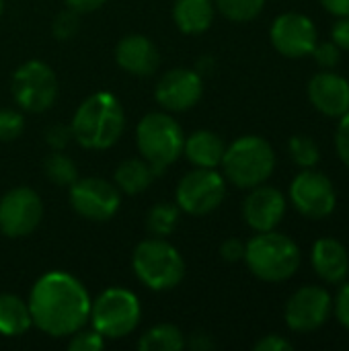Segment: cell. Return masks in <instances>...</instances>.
I'll return each instance as SVG.
<instances>
[{
    "label": "cell",
    "mask_w": 349,
    "mask_h": 351,
    "mask_svg": "<svg viewBox=\"0 0 349 351\" xmlns=\"http://www.w3.org/2000/svg\"><path fill=\"white\" fill-rule=\"evenodd\" d=\"M27 302L33 325L51 337L76 333L86 325L91 315V296L86 288L74 276L64 271L41 276Z\"/></svg>",
    "instance_id": "1"
},
{
    "label": "cell",
    "mask_w": 349,
    "mask_h": 351,
    "mask_svg": "<svg viewBox=\"0 0 349 351\" xmlns=\"http://www.w3.org/2000/svg\"><path fill=\"white\" fill-rule=\"evenodd\" d=\"M72 138L88 150L111 148L125 130V113L119 99L107 90L84 99L72 117Z\"/></svg>",
    "instance_id": "2"
},
{
    "label": "cell",
    "mask_w": 349,
    "mask_h": 351,
    "mask_svg": "<svg viewBox=\"0 0 349 351\" xmlns=\"http://www.w3.org/2000/svg\"><path fill=\"white\" fill-rule=\"evenodd\" d=\"M245 263L249 271L269 284L286 282L290 280L302 261L298 245L276 230L257 232L247 245H245Z\"/></svg>",
    "instance_id": "3"
},
{
    "label": "cell",
    "mask_w": 349,
    "mask_h": 351,
    "mask_svg": "<svg viewBox=\"0 0 349 351\" xmlns=\"http://www.w3.org/2000/svg\"><path fill=\"white\" fill-rule=\"evenodd\" d=\"M220 167L232 185L253 189L272 177L276 169V154L265 138L243 136L226 146Z\"/></svg>",
    "instance_id": "4"
},
{
    "label": "cell",
    "mask_w": 349,
    "mask_h": 351,
    "mask_svg": "<svg viewBox=\"0 0 349 351\" xmlns=\"http://www.w3.org/2000/svg\"><path fill=\"white\" fill-rule=\"evenodd\" d=\"M136 278L150 290H173L185 276V261L181 253L160 237L142 241L132 257Z\"/></svg>",
    "instance_id": "5"
},
{
    "label": "cell",
    "mask_w": 349,
    "mask_h": 351,
    "mask_svg": "<svg viewBox=\"0 0 349 351\" xmlns=\"http://www.w3.org/2000/svg\"><path fill=\"white\" fill-rule=\"evenodd\" d=\"M138 150L144 160L158 173L173 165L183 154L185 136L181 125L167 113H148L136 130Z\"/></svg>",
    "instance_id": "6"
},
{
    "label": "cell",
    "mask_w": 349,
    "mask_h": 351,
    "mask_svg": "<svg viewBox=\"0 0 349 351\" xmlns=\"http://www.w3.org/2000/svg\"><path fill=\"white\" fill-rule=\"evenodd\" d=\"M142 317L140 300L125 288H109L91 302V323L105 339H121L130 335Z\"/></svg>",
    "instance_id": "7"
},
{
    "label": "cell",
    "mask_w": 349,
    "mask_h": 351,
    "mask_svg": "<svg viewBox=\"0 0 349 351\" xmlns=\"http://www.w3.org/2000/svg\"><path fill=\"white\" fill-rule=\"evenodd\" d=\"M12 97L25 111H47L58 97V78L53 70L39 60L25 62L12 74Z\"/></svg>",
    "instance_id": "8"
},
{
    "label": "cell",
    "mask_w": 349,
    "mask_h": 351,
    "mask_svg": "<svg viewBox=\"0 0 349 351\" xmlns=\"http://www.w3.org/2000/svg\"><path fill=\"white\" fill-rule=\"evenodd\" d=\"M226 195V181L216 169L195 167L177 185V206L191 216L214 212Z\"/></svg>",
    "instance_id": "9"
},
{
    "label": "cell",
    "mask_w": 349,
    "mask_h": 351,
    "mask_svg": "<svg viewBox=\"0 0 349 351\" xmlns=\"http://www.w3.org/2000/svg\"><path fill=\"white\" fill-rule=\"evenodd\" d=\"M290 202L304 218L323 220L333 214L337 206V191L327 175L315 169H304L290 185Z\"/></svg>",
    "instance_id": "10"
},
{
    "label": "cell",
    "mask_w": 349,
    "mask_h": 351,
    "mask_svg": "<svg viewBox=\"0 0 349 351\" xmlns=\"http://www.w3.org/2000/svg\"><path fill=\"white\" fill-rule=\"evenodd\" d=\"M70 204L78 216L93 222H107L119 210V189L99 177L76 179L70 185Z\"/></svg>",
    "instance_id": "11"
},
{
    "label": "cell",
    "mask_w": 349,
    "mask_h": 351,
    "mask_svg": "<svg viewBox=\"0 0 349 351\" xmlns=\"http://www.w3.org/2000/svg\"><path fill=\"white\" fill-rule=\"evenodd\" d=\"M43 218L41 197L31 187H14L0 199V230L8 239L31 234Z\"/></svg>",
    "instance_id": "12"
},
{
    "label": "cell",
    "mask_w": 349,
    "mask_h": 351,
    "mask_svg": "<svg viewBox=\"0 0 349 351\" xmlns=\"http://www.w3.org/2000/svg\"><path fill=\"white\" fill-rule=\"evenodd\" d=\"M333 311L331 294L321 286H302L286 302V325L296 333H313L321 329Z\"/></svg>",
    "instance_id": "13"
},
{
    "label": "cell",
    "mask_w": 349,
    "mask_h": 351,
    "mask_svg": "<svg viewBox=\"0 0 349 351\" xmlns=\"http://www.w3.org/2000/svg\"><path fill=\"white\" fill-rule=\"evenodd\" d=\"M272 45L286 58L298 60L311 56L315 45L319 43V33L315 23L300 12H284L280 14L269 31Z\"/></svg>",
    "instance_id": "14"
},
{
    "label": "cell",
    "mask_w": 349,
    "mask_h": 351,
    "mask_svg": "<svg viewBox=\"0 0 349 351\" xmlns=\"http://www.w3.org/2000/svg\"><path fill=\"white\" fill-rule=\"evenodd\" d=\"M204 82L195 70L173 68L156 84V101L167 111H187L202 99Z\"/></svg>",
    "instance_id": "15"
},
{
    "label": "cell",
    "mask_w": 349,
    "mask_h": 351,
    "mask_svg": "<svg viewBox=\"0 0 349 351\" xmlns=\"http://www.w3.org/2000/svg\"><path fill=\"white\" fill-rule=\"evenodd\" d=\"M286 216V197L280 189L257 185L251 189L243 204V218L255 232L276 230Z\"/></svg>",
    "instance_id": "16"
},
{
    "label": "cell",
    "mask_w": 349,
    "mask_h": 351,
    "mask_svg": "<svg viewBox=\"0 0 349 351\" xmlns=\"http://www.w3.org/2000/svg\"><path fill=\"white\" fill-rule=\"evenodd\" d=\"M306 90L313 107L327 117H341L349 111V82L335 72H317Z\"/></svg>",
    "instance_id": "17"
},
{
    "label": "cell",
    "mask_w": 349,
    "mask_h": 351,
    "mask_svg": "<svg viewBox=\"0 0 349 351\" xmlns=\"http://www.w3.org/2000/svg\"><path fill=\"white\" fill-rule=\"evenodd\" d=\"M115 62L121 70L134 76H150L160 64L156 45L144 35H128L115 47Z\"/></svg>",
    "instance_id": "18"
},
{
    "label": "cell",
    "mask_w": 349,
    "mask_h": 351,
    "mask_svg": "<svg viewBox=\"0 0 349 351\" xmlns=\"http://www.w3.org/2000/svg\"><path fill=\"white\" fill-rule=\"evenodd\" d=\"M311 263L315 274L327 284H341L349 274V253L337 239H319L313 245Z\"/></svg>",
    "instance_id": "19"
},
{
    "label": "cell",
    "mask_w": 349,
    "mask_h": 351,
    "mask_svg": "<svg viewBox=\"0 0 349 351\" xmlns=\"http://www.w3.org/2000/svg\"><path fill=\"white\" fill-rule=\"evenodd\" d=\"M226 144L224 140L210 130H200L193 132L189 138H185L183 144V152L187 156V160L195 167H204V169H216L222 162Z\"/></svg>",
    "instance_id": "20"
},
{
    "label": "cell",
    "mask_w": 349,
    "mask_h": 351,
    "mask_svg": "<svg viewBox=\"0 0 349 351\" xmlns=\"http://www.w3.org/2000/svg\"><path fill=\"white\" fill-rule=\"evenodd\" d=\"M214 0H175L173 19L179 31L187 35H197L210 29L214 21Z\"/></svg>",
    "instance_id": "21"
},
{
    "label": "cell",
    "mask_w": 349,
    "mask_h": 351,
    "mask_svg": "<svg viewBox=\"0 0 349 351\" xmlns=\"http://www.w3.org/2000/svg\"><path fill=\"white\" fill-rule=\"evenodd\" d=\"M33 325L29 302L14 294H0V333L6 337H21Z\"/></svg>",
    "instance_id": "22"
},
{
    "label": "cell",
    "mask_w": 349,
    "mask_h": 351,
    "mask_svg": "<svg viewBox=\"0 0 349 351\" xmlns=\"http://www.w3.org/2000/svg\"><path fill=\"white\" fill-rule=\"evenodd\" d=\"M154 177H156V171L150 167L148 160L128 158L115 171V185L119 191H123L128 195H138L150 187Z\"/></svg>",
    "instance_id": "23"
},
{
    "label": "cell",
    "mask_w": 349,
    "mask_h": 351,
    "mask_svg": "<svg viewBox=\"0 0 349 351\" xmlns=\"http://www.w3.org/2000/svg\"><path fill=\"white\" fill-rule=\"evenodd\" d=\"M185 346L183 333L175 325H156L148 329L142 337L138 348L142 351H179Z\"/></svg>",
    "instance_id": "24"
},
{
    "label": "cell",
    "mask_w": 349,
    "mask_h": 351,
    "mask_svg": "<svg viewBox=\"0 0 349 351\" xmlns=\"http://www.w3.org/2000/svg\"><path fill=\"white\" fill-rule=\"evenodd\" d=\"M179 224V206H173V204H167V202H160L156 204L150 212H148V218H146V228L152 237H169Z\"/></svg>",
    "instance_id": "25"
},
{
    "label": "cell",
    "mask_w": 349,
    "mask_h": 351,
    "mask_svg": "<svg viewBox=\"0 0 349 351\" xmlns=\"http://www.w3.org/2000/svg\"><path fill=\"white\" fill-rule=\"evenodd\" d=\"M43 171L45 177L60 187H70L76 179H78V171L76 165L70 156H66L64 152H53L45 158L43 162Z\"/></svg>",
    "instance_id": "26"
},
{
    "label": "cell",
    "mask_w": 349,
    "mask_h": 351,
    "mask_svg": "<svg viewBox=\"0 0 349 351\" xmlns=\"http://www.w3.org/2000/svg\"><path fill=\"white\" fill-rule=\"evenodd\" d=\"M265 0H216V8L232 23H249L261 14Z\"/></svg>",
    "instance_id": "27"
},
{
    "label": "cell",
    "mask_w": 349,
    "mask_h": 351,
    "mask_svg": "<svg viewBox=\"0 0 349 351\" xmlns=\"http://www.w3.org/2000/svg\"><path fill=\"white\" fill-rule=\"evenodd\" d=\"M290 154H292V160L300 169H315L317 162L321 160V152H319L317 142L304 134H298L290 140Z\"/></svg>",
    "instance_id": "28"
},
{
    "label": "cell",
    "mask_w": 349,
    "mask_h": 351,
    "mask_svg": "<svg viewBox=\"0 0 349 351\" xmlns=\"http://www.w3.org/2000/svg\"><path fill=\"white\" fill-rule=\"evenodd\" d=\"M78 14H80V12H76V10H72V8L62 10V12L56 16L53 25H51V33H53L60 41L72 39V37L80 31V16H78Z\"/></svg>",
    "instance_id": "29"
},
{
    "label": "cell",
    "mask_w": 349,
    "mask_h": 351,
    "mask_svg": "<svg viewBox=\"0 0 349 351\" xmlns=\"http://www.w3.org/2000/svg\"><path fill=\"white\" fill-rule=\"evenodd\" d=\"M25 130V119L14 109H0V142L16 140Z\"/></svg>",
    "instance_id": "30"
},
{
    "label": "cell",
    "mask_w": 349,
    "mask_h": 351,
    "mask_svg": "<svg viewBox=\"0 0 349 351\" xmlns=\"http://www.w3.org/2000/svg\"><path fill=\"white\" fill-rule=\"evenodd\" d=\"M68 348L72 351H99L105 348V337L95 329L84 331V327H82L76 333H72Z\"/></svg>",
    "instance_id": "31"
},
{
    "label": "cell",
    "mask_w": 349,
    "mask_h": 351,
    "mask_svg": "<svg viewBox=\"0 0 349 351\" xmlns=\"http://www.w3.org/2000/svg\"><path fill=\"white\" fill-rule=\"evenodd\" d=\"M315 62L323 68V70H331L341 62V49L333 43V41H325V43H317L313 53Z\"/></svg>",
    "instance_id": "32"
},
{
    "label": "cell",
    "mask_w": 349,
    "mask_h": 351,
    "mask_svg": "<svg viewBox=\"0 0 349 351\" xmlns=\"http://www.w3.org/2000/svg\"><path fill=\"white\" fill-rule=\"evenodd\" d=\"M335 150L341 162L349 169V111L339 117V125L335 132Z\"/></svg>",
    "instance_id": "33"
},
{
    "label": "cell",
    "mask_w": 349,
    "mask_h": 351,
    "mask_svg": "<svg viewBox=\"0 0 349 351\" xmlns=\"http://www.w3.org/2000/svg\"><path fill=\"white\" fill-rule=\"evenodd\" d=\"M70 140H72V128L66 123H53L45 132V142L56 150H64L70 144Z\"/></svg>",
    "instance_id": "34"
},
{
    "label": "cell",
    "mask_w": 349,
    "mask_h": 351,
    "mask_svg": "<svg viewBox=\"0 0 349 351\" xmlns=\"http://www.w3.org/2000/svg\"><path fill=\"white\" fill-rule=\"evenodd\" d=\"M333 311H335V317L337 321L346 327L349 331V282L341 286L335 302H333Z\"/></svg>",
    "instance_id": "35"
},
{
    "label": "cell",
    "mask_w": 349,
    "mask_h": 351,
    "mask_svg": "<svg viewBox=\"0 0 349 351\" xmlns=\"http://www.w3.org/2000/svg\"><path fill=\"white\" fill-rule=\"evenodd\" d=\"M331 39L339 49L349 51V16H337V23L331 29Z\"/></svg>",
    "instance_id": "36"
},
{
    "label": "cell",
    "mask_w": 349,
    "mask_h": 351,
    "mask_svg": "<svg viewBox=\"0 0 349 351\" xmlns=\"http://www.w3.org/2000/svg\"><path fill=\"white\" fill-rule=\"evenodd\" d=\"M294 346L282 335H265L255 343V351H292Z\"/></svg>",
    "instance_id": "37"
},
{
    "label": "cell",
    "mask_w": 349,
    "mask_h": 351,
    "mask_svg": "<svg viewBox=\"0 0 349 351\" xmlns=\"http://www.w3.org/2000/svg\"><path fill=\"white\" fill-rule=\"evenodd\" d=\"M220 255H222V259H226V261H230V263L241 261V259L245 257V245H243L239 239H228V241L222 243Z\"/></svg>",
    "instance_id": "38"
},
{
    "label": "cell",
    "mask_w": 349,
    "mask_h": 351,
    "mask_svg": "<svg viewBox=\"0 0 349 351\" xmlns=\"http://www.w3.org/2000/svg\"><path fill=\"white\" fill-rule=\"evenodd\" d=\"M68 8L76 10V12H93L97 8H101L105 4V0H64Z\"/></svg>",
    "instance_id": "39"
},
{
    "label": "cell",
    "mask_w": 349,
    "mask_h": 351,
    "mask_svg": "<svg viewBox=\"0 0 349 351\" xmlns=\"http://www.w3.org/2000/svg\"><path fill=\"white\" fill-rule=\"evenodd\" d=\"M321 4L335 16H349V0H321Z\"/></svg>",
    "instance_id": "40"
},
{
    "label": "cell",
    "mask_w": 349,
    "mask_h": 351,
    "mask_svg": "<svg viewBox=\"0 0 349 351\" xmlns=\"http://www.w3.org/2000/svg\"><path fill=\"white\" fill-rule=\"evenodd\" d=\"M2 10H4V0H0V16H2Z\"/></svg>",
    "instance_id": "41"
}]
</instances>
